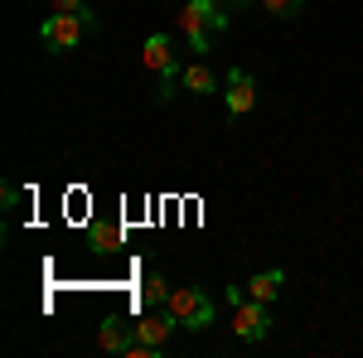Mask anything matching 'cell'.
Instances as JSON below:
<instances>
[{
    "instance_id": "1",
    "label": "cell",
    "mask_w": 363,
    "mask_h": 358,
    "mask_svg": "<svg viewBox=\"0 0 363 358\" xmlns=\"http://www.w3.org/2000/svg\"><path fill=\"white\" fill-rule=\"evenodd\" d=\"M179 29H184V39H189L194 54H208V39H213L218 29H228V15H223L218 0H184Z\"/></svg>"
},
{
    "instance_id": "2",
    "label": "cell",
    "mask_w": 363,
    "mask_h": 358,
    "mask_svg": "<svg viewBox=\"0 0 363 358\" xmlns=\"http://www.w3.org/2000/svg\"><path fill=\"white\" fill-rule=\"evenodd\" d=\"M165 310L184 325V330H208V325H213V315H218V305L208 301L199 286H174V291H169V301H165Z\"/></svg>"
},
{
    "instance_id": "3",
    "label": "cell",
    "mask_w": 363,
    "mask_h": 358,
    "mask_svg": "<svg viewBox=\"0 0 363 358\" xmlns=\"http://www.w3.org/2000/svg\"><path fill=\"white\" fill-rule=\"evenodd\" d=\"M140 63H145V73L160 78V102H169L174 97V83H179V63L169 54V34H150L145 49H140Z\"/></svg>"
},
{
    "instance_id": "4",
    "label": "cell",
    "mask_w": 363,
    "mask_h": 358,
    "mask_svg": "<svg viewBox=\"0 0 363 358\" xmlns=\"http://www.w3.org/2000/svg\"><path fill=\"white\" fill-rule=\"evenodd\" d=\"M233 330L242 334L247 344H262V339L272 334V315H267V301H252V296L233 301Z\"/></svg>"
},
{
    "instance_id": "5",
    "label": "cell",
    "mask_w": 363,
    "mask_h": 358,
    "mask_svg": "<svg viewBox=\"0 0 363 358\" xmlns=\"http://www.w3.org/2000/svg\"><path fill=\"white\" fill-rule=\"evenodd\" d=\"M87 25H92V10H87V15H49V20H44V44H49L54 54H68V49L83 39Z\"/></svg>"
},
{
    "instance_id": "6",
    "label": "cell",
    "mask_w": 363,
    "mask_h": 358,
    "mask_svg": "<svg viewBox=\"0 0 363 358\" xmlns=\"http://www.w3.org/2000/svg\"><path fill=\"white\" fill-rule=\"evenodd\" d=\"M223 102L233 116H242V111L257 107V83H252V73L247 68H233L228 73V83H223Z\"/></svg>"
},
{
    "instance_id": "7",
    "label": "cell",
    "mask_w": 363,
    "mask_h": 358,
    "mask_svg": "<svg viewBox=\"0 0 363 358\" xmlns=\"http://www.w3.org/2000/svg\"><path fill=\"white\" fill-rule=\"evenodd\" d=\"M174 325H179V320H174V315H145V320H140L136 325V339H145V344H160V349H165V339L169 334H174Z\"/></svg>"
},
{
    "instance_id": "8",
    "label": "cell",
    "mask_w": 363,
    "mask_h": 358,
    "mask_svg": "<svg viewBox=\"0 0 363 358\" xmlns=\"http://www.w3.org/2000/svg\"><path fill=\"white\" fill-rule=\"evenodd\" d=\"M281 281H286L281 272H257V276L247 281V296H252V301H267V305H272V301L281 296Z\"/></svg>"
},
{
    "instance_id": "9",
    "label": "cell",
    "mask_w": 363,
    "mask_h": 358,
    "mask_svg": "<svg viewBox=\"0 0 363 358\" xmlns=\"http://www.w3.org/2000/svg\"><path fill=\"white\" fill-rule=\"evenodd\" d=\"M87 242H92V252H116V247H121V228L97 218L92 228H87Z\"/></svg>"
},
{
    "instance_id": "10",
    "label": "cell",
    "mask_w": 363,
    "mask_h": 358,
    "mask_svg": "<svg viewBox=\"0 0 363 358\" xmlns=\"http://www.w3.org/2000/svg\"><path fill=\"white\" fill-rule=\"evenodd\" d=\"M184 87L199 92V97H208V92H218V78H213L208 63H189V68H184Z\"/></svg>"
},
{
    "instance_id": "11",
    "label": "cell",
    "mask_w": 363,
    "mask_h": 358,
    "mask_svg": "<svg viewBox=\"0 0 363 358\" xmlns=\"http://www.w3.org/2000/svg\"><path fill=\"white\" fill-rule=\"evenodd\" d=\"M97 344H102L107 354H126V344H131V334H126V325H121V320H107V325L97 330Z\"/></svg>"
},
{
    "instance_id": "12",
    "label": "cell",
    "mask_w": 363,
    "mask_h": 358,
    "mask_svg": "<svg viewBox=\"0 0 363 358\" xmlns=\"http://www.w3.org/2000/svg\"><path fill=\"white\" fill-rule=\"evenodd\" d=\"M262 5H267V15L291 20V15H301V5H306V0H262Z\"/></svg>"
},
{
    "instance_id": "13",
    "label": "cell",
    "mask_w": 363,
    "mask_h": 358,
    "mask_svg": "<svg viewBox=\"0 0 363 358\" xmlns=\"http://www.w3.org/2000/svg\"><path fill=\"white\" fill-rule=\"evenodd\" d=\"M140 301H145V305H160V301H169V286L160 281V276H150V281H145V291H140Z\"/></svg>"
},
{
    "instance_id": "14",
    "label": "cell",
    "mask_w": 363,
    "mask_h": 358,
    "mask_svg": "<svg viewBox=\"0 0 363 358\" xmlns=\"http://www.w3.org/2000/svg\"><path fill=\"white\" fill-rule=\"evenodd\" d=\"M49 5H54V15H87L83 0H49Z\"/></svg>"
}]
</instances>
